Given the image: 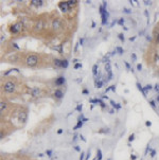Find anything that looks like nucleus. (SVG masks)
<instances>
[{
  "label": "nucleus",
  "instance_id": "nucleus-5",
  "mask_svg": "<svg viewBox=\"0 0 159 160\" xmlns=\"http://www.w3.org/2000/svg\"><path fill=\"white\" fill-rule=\"evenodd\" d=\"M22 28H23L22 23H21V22H16V23L13 24L12 27H11L10 31H11V33H12V34H18L21 30H22Z\"/></svg>",
  "mask_w": 159,
  "mask_h": 160
},
{
  "label": "nucleus",
  "instance_id": "nucleus-31",
  "mask_svg": "<svg viewBox=\"0 0 159 160\" xmlns=\"http://www.w3.org/2000/svg\"><path fill=\"white\" fill-rule=\"evenodd\" d=\"M110 90H112V91H115V90H116V86H115V85H112V86H110Z\"/></svg>",
  "mask_w": 159,
  "mask_h": 160
},
{
  "label": "nucleus",
  "instance_id": "nucleus-6",
  "mask_svg": "<svg viewBox=\"0 0 159 160\" xmlns=\"http://www.w3.org/2000/svg\"><path fill=\"white\" fill-rule=\"evenodd\" d=\"M58 7H60V9L62 12H67V11L69 10V5H68V2L67 1H62L60 2V4H58Z\"/></svg>",
  "mask_w": 159,
  "mask_h": 160
},
{
  "label": "nucleus",
  "instance_id": "nucleus-28",
  "mask_svg": "<svg viewBox=\"0 0 159 160\" xmlns=\"http://www.w3.org/2000/svg\"><path fill=\"white\" fill-rule=\"evenodd\" d=\"M46 154H47V155H48V156H51V154H52V151L48 150L47 152H46Z\"/></svg>",
  "mask_w": 159,
  "mask_h": 160
},
{
  "label": "nucleus",
  "instance_id": "nucleus-22",
  "mask_svg": "<svg viewBox=\"0 0 159 160\" xmlns=\"http://www.w3.org/2000/svg\"><path fill=\"white\" fill-rule=\"evenodd\" d=\"M118 36H119V39H120V40H122V42H124V35H123L122 33H120L119 35H118Z\"/></svg>",
  "mask_w": 159,
  "mask_h": 160
},
{
  "label": "nucleus",
  "instance_id": "nucleus-26",
  "mask_svg": "<svg viewBox=\"0 0 159 160\" xmlns=\"http://www.w3.org/2000/svg\"><path fill=\"white\" fill-rule=\"evenodd\" d=\"M89 157H90V151H88V153H87V155H86L85 160H88V159H89Z\"/></svg>",
  "mask_w": 159,
  "mask_h": 160
},
{
  "label": "nucleus",
  "instance_id": "nucleus-14",
  "mask_svg": "<svg viewBox=\"0 0 159 160\" xmlns=\"http://www.w3.org/2000/svg\"><path fill=\"white\" fill-rule=\"evenodd\" d=\"M151 89H152V85H147V86H145V87L143 88V90H144V96L147 94V90H151Z\"/></svg>",
  "mask_w": 159,
  "mask_h": 160
},
{
  "label": "nucleus",
  "instance_id": "nucleus-20",
  "mask_svg": "<svg viewBox=\"0 0 159 160\" xmlns=\"http://www.w3.org/2000/svg\"><path fill=\"white\" fill-rule=\"evenodd\" d=\"M102 85H103V82H101V81H99V82H96V86H97L98 88L101 87Z\"/></svg>",
  "mask_w": 159,
  "mask_h": 160
},
{
  "label": "nucleus",
  "instance_id": "nucleus-33",
  "mask_svg": "<svg viewBox=\"0 0 159 160\" xmlns=\"http://www.w3.org/2000/svg\"><path fill=\"white\" fill-rule=\"evenodd\" d=\"M137 69H138V70H139V71H140V70H141V69H142V66H141V65H140V64H139V65H138V66H137Z\"/></svg>",
  "mask_w": 159,
  "mask_h": 160
},
{
  "label": "nucleus",
  "instance_id": "nucleus-27",
  "mask_svg": "<svg viewBox=\"0 0 159 160\" xmlns=\"http://www.w3.org/2000/svg\"><path fill=\"white\" fill-rule=\"evenodd\" d=\"M77 112H81V110H82V105H77Z\"/></svg>",
  "mask_w": 159,
  "mask_h": 160
},
{
  "label": "nucleus",
  "instance_id": "nucleus-13",
  "mask_svg": "<svg viewBox=\"0 0 159 160\" xmlns=\"http://www.w3.org/2000/svg\"><path fill=\"white\" fill-rule=\"evenodd\" d=\"M67 2H68V5H69L70 8L73 7V5H77V0H70V1H67Z\"/></svg>",
  "mask_w": 159,
  "mask_h": 160
},
{
  "label": "nucleus",
  "instance_id": "nucleus-40",
  "mask_svg": "<svg viewBox=\"0 0 159 160\" xmlns=\"http://www.w3.org/2000/svg\"><path fill=\"white\" fill-rule=\"evenodd\" d=\"M132 58H133L134 61H136V55H135V54H132Z\"/></svg>",
  "mask_w": 159,
  "mask_h": 160
},
{
  "label": "nucleus",
  "instance_id": "nucleus-41",
  "mask_svg": "<svg viewBox=\"0 0 159 160\" xmlns=\"http://www.w3.org/2000/svg\"><path fill=\"white\" fill-rule=\"evenodd\" d=\"M62 132H63V129H58L57 131V134H62Z\"/></svg>",
  "mask_w": 159,
  "mask_h": 160
},
{
  "label": "nucleus",
  "instance_id": "nucleus-25",
  "mask_svg": "<svg viewBox=\"0 0 159 160\" xmlns=\"http://www.w3.org/2000/svg\"><path fill=\"white\" fill-rule=\"evenodd\" d=\"M81 67H82V65H81V64H75L74 69H79V68H81Z\"/></svg>",
  "mask_w": 159,
  "mask_h": 160
},
{
  "label": "nucleus",
  "instance_id": "nucleus-8",
  "mask_svg": "<svg viewBox=\"0 0 159 160\" xmlns=\"http://www.w3.org/2000/svg\"><path fill=\"white\" fill-rule=\"evenodd\" d=\"M54 96H55V98H57V99H61V98H63L64 93H63V91L60 90V89H56L54 91Z\"/></svg>",
  "mask_w": 159,
  "mask_h": 160
},
{
  "label": "nucleus",
  "instance_id": "nucleus-2",
  "mask_svg": "<svg viewBox=\"0 0 159 160\" xmlns=\"http://www.w3.org/2000/svg\"><path fill=\"white\" fill-rule=\"evenodd\" d=\"M42 62V55L36 53H29L25 58V64L28 67H36Z\"/></svg>",
  "mask_w": 159,
  "mask_h": 160
},
{
  "label": "nucleus",
  "instance_id": "nucleus-34",
  "mask_svg": "<svg viewBox=\"0 0 159 160\" xmlns=\"http://www.w3.org/2000/svg\"><path fill=\"white\" fill-rule=\"evenodd\" d=\"M145 125H147V126H151V122L150 121H147V122H145Z\"/></svg>",
  "mask_w": 159,
  "mask_h": 160
},
{
  "label": "nucleus",
  "instance_id": "nucleus-11",
  "mask_svg": "<svg viewBox=\"0 0 159 160\" xmlns=\"http://www.w3.org/2000/svg\"><path fill=\"white\" fill-rule=\"evenodd\" d=\"M68 67V61L67 59H62V68H67Z\"/></svg>",
  "mask_w": 159,
  "mask_h": 160
},
{
  "label": "nucleus",
  "instance_id": "nucleus-7",
  "mask_svg": "<svg viewBox=\"0 0 159 160\" xmlns=\"http://www.w3.org/2000/svg\"><path fill=\"white\" fill-rule=\"evenodd\" d=\"M65 83V78L64 77H60V78H56V81H55V84L57 86H61V85H63V84Z\"/></svg>",
  "mask_w": 159,
  "mask_h": 160
},
{
  "label": "nucleus",
  "instance_id": "nucleus-37",
  "mask_svg": "<svg viewBox=\"0 0 159 160\" xmlns=\"http://www.w3.org/2000/svg\"><path fill=\"white\" fill-rule=\"evenodd\" d=\"M83 93H84V94H88V93H89V91L86 90V89H85V90H83Z\"/></svg>",
  "mask_w": 159,
  "mask_h": 160
},
{
  "label": "nucleus",
  "instance_id": "nucleus-39",
  "mask_svg": "<svg viewBox=\"0 0 159 160\" xmlns=\"http://www.w3.org/2000/svg\"><path fill=\"white\" fill-rule=\"evenodd\" d=\"M144 3L147 5V4H151V3H152V1H144Z\"/></svg>",
  "mask_w": 159,
  "mask_h": 160
},
{
  "label": "nucleus",
  "instance_id": "nucleus-19",
  "mask_svg": "<svg viewBox=\"0 0 159 160\" xmlns=\"http://www.w3.org/2000/svg\"><path fill=\"white\" fill-rule=\"evenodd\" d=\"M116 50L119 52V54H123V49L121 47H117V48H116Z\"/></svg>",
  "mask_w": 159,
  "mask_h": 160
},
{
  "label": "nucleus",
  "instance_id": "nucleus-32",
  "mask_svg": "<svg viewBox=\"0 0 159 160\" xmlns=\"http://www.w3.org/2000/svg\"><path fill=\"white\" fill-rule=\"evenodd\" d=\"M150 104H151V106H152V107H155V102L154 101H151Z\"/></svg>",
  "mask_w": 159,
  "mask_h": 160
},
{
  "label": "nucleus",
  "instance_id": "nucleus-23",
  "mask_svg": "<svg viewBox=\"0 0 159 160\" xmlns=\"http://www.w3.org/2000/svg\"><path fill=\"white\" fill-rule=\"evenodd\" d=\"M84 157H85V153H84V152H81L80 160H84Z\"/></svg>",
  "mask_w": 159,
  "mask_h": 160
},
{
  "label": "nucleus",
  "instance_id": "nucleus-4",
  "mask_svg": "<svg viewBox=\"0 0 159 160\" xmlns=\"http://www.w3.org/2000/svg\"><path fill=\"white\" fill-rule=\"evenodd\" d=\"M0 112H1V117H3L7 113H10V103H7V101L2 100L0 102Z\"/></svg>",
  "mask_w": 159,
  "mask_h": 160
},
{
  "label": "nucleus",
  "instance_id": "nucleus-17",
  "mask_svg": "<svg viewBox=\"0 0 159 160\" xmlns=\"http://www.w3.org/2000/svg\"><path fill=\"white\" fill-rule=\"evenodd\" d=\"M155 42H156V44H159V32H157V33L155 34Z\"/></svg>",
  "mask_w": 159,
  "mask_h": 160
},
{
  "label": "nucleus",
  "instance_id": "nucleus-3",
  "mask_svg": "<svg viewBox=\"0 0 159 160\" xmlns=\"http://www.w3.org/2000/svg\"><path fill=\"white\" fill-rule=\"evenodd\" d=\"M27 119H28V110H27L26 108L23 110H19V112H17V121L19 122L21 125L26 123Z\"/></svg>",
  "mask_w": 159,
  "mask_h": 160
},
{
  "label": "nucleus",
  "instance_id": "nucleus-42",
  "mask_svg": "<svg viewBox=\"0 0 159 160\" xmlns=\"http://www.w3.org/2000/svg\"><path fill=\"white\" fill-rule=\"evenodd\" d=\"M131 159L132 160H135V159H136V157H135V156H131Z\"/></svg>",
  "mask_w": 159,
  "mask_h": 160
},
{
  "label": "nucleus",
  "instance_id": "nucleus-10",
  "mask_svg": "<svg viewBox=\"0 0 159 160\" xmlns=\"http://www.w3.org/2000/svg\"><path fill=\"white\" fill-rule=\"evenodd\" d=\"M53 63H54V65L56 67H62V61H61V59L55 58L54 61H53Z\"/></svg>",
  "mask_w": 159,
  "mask_h": 160
},
{
  "label": "nucleus",
  "instance_id": "nucleus-44",
  "mask_svg": "<svg viewBox=\"0 0 159 160\" xmlns=\"http://www.w3.org/2000/svg\"><path fill=\"white\" fill-rule=\"evenodd\" d=\"M157 101H158V102H159V96H158V97H157Z\"/></svg>",
  "mask_w": 159,
  "mask_h": 160
},
{
  "label": "nucleus",
  "instance_id": "nucleus-30",
  "mask_svg": "<svg viewBox=\"0 0 159 160\" xmlns=\"http://www.w3.org/2000/svg\"><path fill=\"white\" fill-rule=\"evenodd\" d=\"M155 90L159 91V84H156V85H155Z\"/></svg>",
  "mask_w": 159,
  "mask_h": 160
},
{
  "label": "nucleus",
  "instance_id": "nucleus-29",
  "mask_svg": "<svg viewBox=\"0 0 159 160\" xmlns=\"http://www.w3.org/2000/svg\"><path fill=\"white\" fill-rule=\"evenodd\" d=\"M128 140H129V141H133V140H134V134H132L131 136H129Z\"/></svg>",
  "mask_w": 159,
  "mask_h": 160
},
{
  "label": "nucleus",
  "instance_id": "nucleus-16",
  "mask_svg": "<svg viewBox=\"0 0 159 160\" xmlns=\"http://www.w3.org/2000/svg\"><path fill=\"white\" fill-rule=\"evenodd\" d=\"M97 155H98L97 157H98V159H99V160H101V159H102V153H101V150H98V151H97Z\"/></svg>",
  "mask_w": 159,
  "mask_h": 160
},
{
  "label": "nucleus",
  "instance_id": "nucleus-36",
  "mask_svg": "<svg viewBox=\"0 0 159 160\" xmlns=\"http://www.w3.org/2000/svg\"><path fill=\"white\" fill-rule=\"evenodd\" d=\"M125 66H126V68H127V69H131V67H129V64L126 63V62H125Z\"/></svg>",
  "mask_w": 159,
  "mask_h": 160
},
{
  "label": "nucleus",
  "instance_id": "nucleus-1",
  "mask_svg": "<svg viewBox=\"0 0 159 160\" xmlns=\"http://www.w3.org/2000/svg\"><path fill=\"white\" fill-rule=\"evenodd\" d=\"M1 88L5 93H17V91L21 89L16 78H7L4 82H2Z\"/></svg>",
  "mask_w": 159,
  "mask_h": 160
},
{
  "label": "nucleus",
  "instance_id": "nucleus-21",
  "mask_svg": "<svg viewBox=\"0 0 159 160\" xmlns=\"http://www.w3.org/2000/svg\"><path fill=\"white\" fill-rule=\"evenodd\" d=\"M118 23H119L120 26H123V24H124V19H123V18H120V19L118 20Z\"/></svg>",
  "mask_w": 159,
  "mask_h": 160
},
{
  "label": "nucleus",
  "instance_id": "nucleus-24",
  "mask_svg": "<svg viewBox=\"0 0 159 160\" xmlns=\"http://www.w3.org/2000/svg\"><path fill=\"white\" fill-rule=\"evenodd\" d=\"M155 155H156V151H155V150H153L152 152H151V155H150V156H151V157H154Z\"/></svg>",
  "mask_w": 159,
  "mask_h": 160
},
{
  "label": "nucleus",
  "instance_id": "nucleus-38",
  "mask_svg": "<svg viewBox=\"0 0 159 160\" xmlns=\"http://www.w3.org/2000/svg\"><path fill=\"white\" fill-rule=\"evenodd\" d=\"M124 13H127V14H129V13H131V11L127 10V9H124Z\"/></svg>",
  "mask_w": 159,
  "mask_h": 160
},
{
  "label": "nucleus",
  "instance_id": "nucleus-15",
  "mask_svg": "<svg viewBox=\"0 0 159 160\" xmlns=\"http://www.w3.org/2000/svg\"><path fill=\"white\" fill-rule=\"evenodd\" d=\"M105 70H106V71L108 72V73L112 72V70H110V65H109V63H107L106 65H105Z\"/></svg>",
  "mask_w": 159,
  "mask_h": 160
},
{
  "label": "nucleus",
  "instance_id": "nucleus-18",
  "mask_svg": "<svg viewBox=\"0 0 159 160\" xmlns=\"http://www.w3.org/2000/svg\"><path fill=\"white\" fill-rule=\"evenodd\" d=\"M97 69H98V65H95V66H93V68H92L93 75H97Z\"/></svg>",
  "mask_w": 159,
  "mask_h": 160
},
{
  "label": "nucleus",
  "instance_id": "nucleus-9",
  "mask_svg": "<svg viewBox=\"0 0 159 160\" xmlns=\"http://www.w3.org/2000/svg\"><path fill=\"white\" fill-rule=\"evenodd\" d=\"M42 0H32L31 1V4H33V5H36V7H40V5L42 4Z\"/></svg>",
  "mask_w": 159,
  "mask_h": 160
},
{
  "label": "nucleus",
  "instance_id": "nucleus-12",
  "mask_svg": "<svg viewBox=\"0 0 159 160\" xmlns=\"http://www.w3.org/2000/svg\"><path fill=\"white\" fill-rule=\"evenodd\" d=\"M82 125H83V121H82V120H79V122H77V124L73 127V129H74V131H77V128H80V127H82Z\"/></svg>",
  "mask_w": 159,
  "mask_h": 160
},
{
  "label": "nucleus",
  "instance_id": "nucleus-43",
  "mask_svg": "<svg viewBox=\"0 0 159 160\" xmlns=\"http://www.w3.org/2000/svg\"><path fill=\"white\" fill-rule=\"evenodd\" d=\"M93 160H99V159H98V157H96V158H95V159H93Z\"/></svg>",
  "mask_w": 159,
  "mask_h": 160
},
{
  "label": "nucleus",
  "instance_id": "nucleus-35",
  "mask_svg": "<svg viewBox=\"0 0 159 160\" xmlns=\"http://www.w3.org/2000/svg\"><path fill=\"white\" fill-rule=\"evenodd\" d=\"M110 104H112V106H114V107H116V105H117V104H116V103H115L114 101H110Z\"/></svg>",
  "mask_w": 159,
  "mask_h": 160
}]
</instances>
